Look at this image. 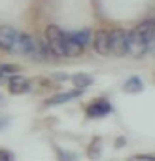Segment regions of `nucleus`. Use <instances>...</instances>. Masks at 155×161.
<instances>
[{"mask_svg":"<svg viewBox=\"0 0 155 161\" xmlns=\"http://www.w3.org/2000/svg\"><path fill=\"white\" fill-rule=\"evenodd\" d=\"M110 112H112V104H110L108 101H104V99L95 101V103H91V104L87 106V116H89V118H104V116H108Z\"/></svg>","mask_w":155,"mask_h":161,"instance_id":"0eeeda50","label":"nucleus"},{"mask_svg":"<svg viewBox=\"0 0 155 161\" xmlns=\"http://www.w3.org/2000/svg\"><path fill=\"white\" fill-rule=\"evenodd\" d=\"M12 159H15V155L10 150H0V161H12Z\"/></svg>","mask_w":155,"mask_h":161,"instance_id":"2eb2a0df","label":"nucleus"},{"mask_svg":"<svg viewBox=\"0 0 155 161\" xmlns=\"http://www.w3.org/2000/svg\"><path fill=\"white\" fill-rule=\"evenodd\" d=\"M123 89H125V93H132V95H136V93H142L144 84H142V80H140L138 76H132V78H129L127 82L123 84Z\"/></svg>","mask_w":155,"mask_h":161,"instance_id":"9d476101","label":"nucleus"},{"mask_svg":"<svg viewBox=\"0 0 155 161\" xmlns=\"http://www.w3.org/2000/svg\"><path fill=\"white\" fill-rule=\"evenodd\" d=\"M131 159L132 161H155V155H144L142 153V155H132Z\"/></svg>","mask_w":155,"mask_h":161,"instance_id":"dca6fc26","label":"nucleus"},{"mask_svg":"<svg viewBox=\"0 0 155 161\" xmlns=\"http://www.w3.org/2000/svg\"><path fill=\"white\" fill-rule=\"evenodd\" d=\"M8 89L12 95H23V93H29L30 91V80L29 78H23L19 74H12L10 80H8Z\"/></svg>","mask_w":155,"mask_h":161,"instance_id":"39448f33","label":"nucleus"},{"mask_svg":"<svg viewBox=\"0 0 155 161\" xmlns=\"http://www.w3.org/2000/svg\"><path fill=\"white\" fill-rule=\"evenodd\" d=\"M72 34V38L76 40V42H80L83 47L91 42V31L89 29H82V31H74V32H70Z\"/></svg>","mask_w":155,"mask_h":161,"instance_id":"f8f14e48","label":"nucleus"},{"mask_svg":"<svg viewBox=\"0 0 155 161\" xmlns=\"http://www.w3.org/2000/svg\"><path fill=\"white\" fill-rule=\"evenodd\" d=\"M153 46H155V21H144L127 32V47L131 57L140 59L146 53H149Z\"/></svg>","mask_w":155,"mask_h":161,"instance_id":"f257e3e1","label":"nucleus"},{"mask_svg":"<svg viewBox=\"0 0 155 161\" xmlns=\"http://www.w3.org/2000/svg\"><path fill=\"white\" fill-rule=\"evenodd\" d=\"M123 144H125V140H123V138H119V140H117V148H121Z\"/></svg>","mask_w":155,"mask_h":161,"instance_id":"a211bd4d","label":"nucleus"},{"mask_svg":"<svg viewBox=\"0 0 155 161\" xmlns=\"http://www.w3.org/2000/svg\"><path fill=\"white\" fill-rule=\"evenodd\" d=\"M72 84L78 89H85V87H89L93 84V76H89V74H76V76H72Z\"/></svg>","mask_w":155,"mask_h":161,"instance_id":"9b49d317","label":"nucleus"},{"mask_svg":"<svg viewBox=\"0 0 155 161\" xmlns=\"http://www.w3.org/2000/svg\"><path fill=\"white\" fill-rule=\"evenodd\" d=\"M57 155H59V159H76V155H74V153H68V152H61V150H59V153H57Z\"/></svg>","mask_w":155,"mask_h":161,"instance_id":"f3484780","label":"nucleus"},{"mask_svg":"<svg viewBox=\"0 0 155 161\" xmlns=\"http://www.w3.org/2000/svg\"><path fill=\"white\" fill-rule=\"evenodd\" d=\"M17 66H13V64H0V82H4V78H8L10 80V76L12 74H17Z\"/></svg>","mask_w":155,"mask_h":161,"instance_id":"ddd939ff","label":"nucleus"},{"mask_svg":"<svg viewBox=\"0 0 155 161\" xmlns=\"http://www.w3.org/2000/svg\"><path fill=\"white\" fill-rule=\"evenodd\" d=\"M6 127V119H0V129H4Z\"/></svg>","mask_w":155,"mask_h":161,"instance_id":"6ab92c4d","label":"nucleus"},{"mask_svg":"<svg viewBox=\"0 0 155 161\" xmlns=\"http://www.w3.org/2000/svg\"><path fill=\"white\" fill-rule=\"evenodd\" d=\"M64 34L59 27L55 25H49L45 29V40H47V46L53 53V57H66V51H64Z\"/></svg>","mask_w":155,"mask_h":161,"instance_id":"f03ea898","label":"nucleus"},{"mask_svg":"<svg viewBox=\"0 0 155 161\" xmlns=\"http://www.w3.org/2000/svg\"><path fill=\"white\" fill-rule=\"evenodd\" d=\"M19 40V32L12 27H0V49L15 53V46Z\"/></svg>","mask_w":155,"mask_h":161,"instance_id":"20e7f679","label":"nucleus"},{"mask_svg":"<svg viewBox=\"0 0 155 161\" xmlns=\"http://www.w3.org/2000/svg\"><path fill=\"white\" fill-rule=\"evenodd\" d=\"M64 51H66V57H78V55H82L83 46L80 42H76L70 32H66L64 34Z\"/></svg>","mask_w":155,"mask_h":161,"instance_id":"1a4fd4ad","label":"nucleus"},{"mask_svg":"<svg viewBox=\"0 0 155 161\" xmlns=\"http://www.w3.org/2000/svg\"><path fill=\"white\" fill-rule=\"evenodd\" d=\"M127 53H129V47H127V32L121 31V29L110 31V55L123 57Z\"/></svg>","mask_w":155,"mask_h":161,"instance_id":"7ed1b4c3","label":"nucleus"},{"mask_svg":"<svg viewBox=\"0 0 155 161\" xmlns=\"http://www.w3.org/2000/svg\"><path fill=\"white\" fill-rule=\"evenodd\" d=\"M93 47L99 55H110V32L99 31L93 38Z\"/></svg>","mask_w":155,"mask_h":161,"instance_id":"423d86ee","label":"nucleus"},{"mask_svg":"<svg viewBox=\"0 0 155 161\" xmlns=\"http://www.w3.org/2000/svg\"><path fill=\"white\" fill-rule=\"evenodd\" d=\"M82 91L83 89H72V91H66V93H59V95H53L45 101V106H53V104H62V103H68V101H74L78 97H82Z\"/></svg>","mask_w":155,"mask_h":161,"instance_id":"6e6552de","label":"nucleus"},{"mask_svg":"<svg viewBox=\"0 0 155 161\" xmlns=\"http://www.w3.org/2000/svg\"><path fill=\"white\" fill-rule=\"evenodd\" d=\"M99 153H100V140L95 138L93 144H91V148H89V155L91 157H99Z\"/></svg>","mask_w":155,"mask_h":161,"instance_id":"4468645a","label":"nucleus"}]
</instances>
